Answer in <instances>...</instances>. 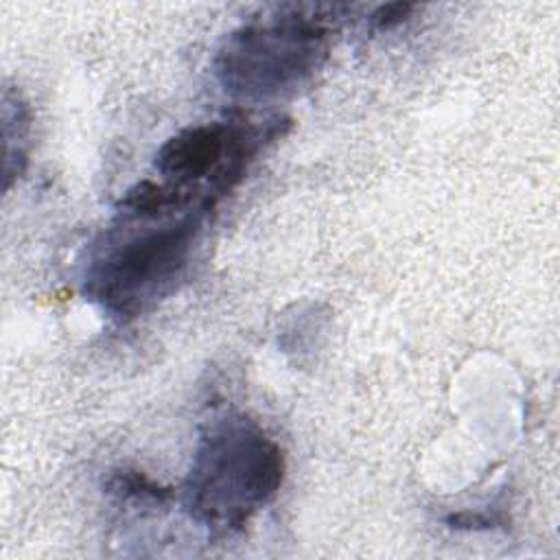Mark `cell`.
<instances>
[{
  "mask_svg": "<svg viewBox=\"0 0 560 560\" xmlns=\"http://www.w3.org/2000/svg\"><path fill=\"white\" fill-rule=\"evenodd\" d=\"M282 453L245 420L214 429L197 453L186 501L190 512L214 527L241 529L282 481Z\"/></svg>",
  "mask_w": 560,
  "mask_h": 560,
  "instance_id": "1",
  "label": "cell"
},
{
  "mask_svg": "<svg viewBox=\"0 0 560 560\" xmlns=\"http://www.w3.org/2000/svg\"><path fill=\"white\" fill-rule=\"evenodd\" d=\"M199 221L188 217L177 225L138 236L114 252L92 278V293L114 313H133L155 298L186 265Z\"/></svg>",
  "mask_w": 560,
  "mask_h": 560,
  "instance_id": "2",
  "label": "cell"
},
{
  "mask_svg": "<svg viewBox=\"0 0 560 560\" xmlns=\"http://www.w3.org/2000/svg\"><path fill=\"white\" fill-rule=\"evenodd\" d=\"M298 24L284 33H249L236 42L228 55L223 74L230 85L241 90H278L295 72L304 70L306 59H295L293 37Z\"/></svg>",
  "mask_w": 560,
  "mask_h": 560,
  "instance_id": "3",
  "label": "cell"
},
{
  "mask_svg": "<svg viewBox=\"0 0 560 560\" xmlns=\"http://www.w3.org/2000/svg\"><path fill=\"white\" fill-rule=\"evenodd\" d=\"M228 138L230 131H225L221 125L188 127L160 147L155 166L182 188V184L201 179L221 164L228 149Z\"/></svg>",
  "mask_w": 560,
  "mask_h": 560,
  "instance_id": "4",
  "label": "cell"
},
{
  "mask_svg": "<svg viewBox=\"0 0 560 560\" xmlns=\"http://www.w3.org/2000/svg\"><path fill=\"white\" fill-rule=\"evenodd\" d=\"M186 201V195L179 186H162L155 182H140L133 188L127 190V195L120 199V208L125 212L138 214V217H153L160 214L162 210L171 208V206H179Z\"/></svg>",
  "mask_w": 560,
  "mask_h": 560,
  "instance_id": "5",
  "label": "cell"
},
{
  "mask_svg": "<svg viewBox=\"0 0 560 560\" xmlns=\"http://www.w3.org/2000/svg\"><path fill=\"white\" fill-rule=\"evenodd\" d=\"M109 492L122 497V499H151V501H166L173 490L160 488L155 481L144 477L138 470H118L107 481Z\"/></svg>",
  "mask_w": 560,
  "mask_h": 560,
  "instance_id": "6",
  "label": "cell"
},
{
  "mask_svg": "<svg viewBox=\"0 0 560 560\" xmlns=\"http://www.w3.org/2000/svg\"><path fill=\"white\" fill-rule=\"evenodd\" d=\"M416 9V4L411 2H389V4H383L378 7L374 13H372V22L376 28H392L396 24H400L402 20H407V15Z\"/></svg>",
  "mask_w": 560,
  "mask_h": 560,
  "instance_id": "7",
  "label": "cell"
},
{
  "mask_svg": "<svg viewBox=\"0 0 560 560\" xmlns=\"http://www.w3.org/2000/svg\"><path fill=\"white\" fill-rule=\"evenodd\" d=\"M446 523L451 527H457V529H488L492 525L499 523V518H492L488 514H472V512H459V514H453L446 518Z\"/></svg>",
  "mask_w": 560,
  "mask_h": 560,
  "instance_id": "8",
  "label": "cell"
}]
</instances>
